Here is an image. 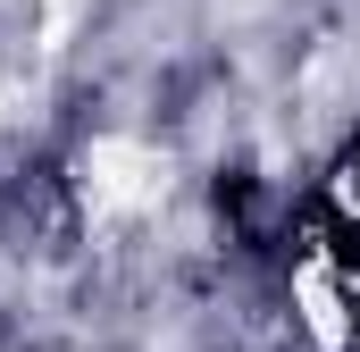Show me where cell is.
<instances>
[{
  "instance_id": "obj_1",
  "label": "cell",
  "mask_w": 360,
  "mask_h": 352,
  "mask_svg": "<svg viewBox=\"0 0 360 352\" xmlns=\"http://www.w3.org/2000/svg\"><path fill=\"white\" fill-rule=\"evenodd\" d=\"M310 227H319V244L335 252V268L352 277V294H360V134L335 151V168L319 184V201H310Z\"/></svg>"
}]
</instances>
